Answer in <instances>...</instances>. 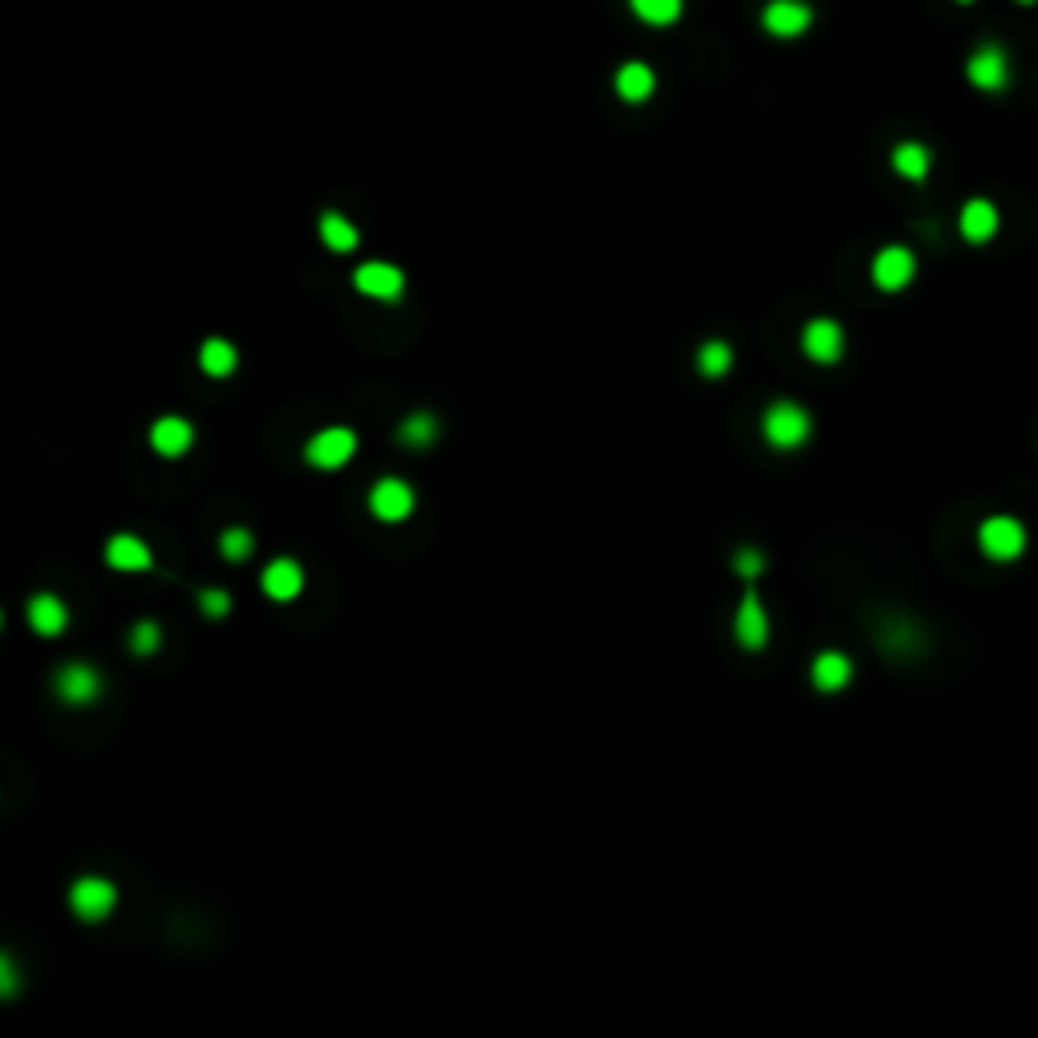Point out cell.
<instances>
[{"label": "cell", "mask_w": 1038, "mask_h": 1038, "mask_svg": "<svg viewBox=\"0 0 1038 1038\" xmlns=\"http://www.w3.org/2000/svg\"><path fill=\"white\" fill-rule=\"evenodd\" d=\"M53 690H58L65 702H73V706H82V702H94L102 690V678L94 673L90 666H82V661H73V666H61L58 678H53Z\"/></svg>", "instance_id": "7c38bea8"}, {"label": "cell", "mask_w": 1038, "mask_h": 1038, "mask_svg": "<svg viewBox=\"0 0 1038 1038\" xmlns=\"http://www.w3.org/2000/svg\"><path fill=\"white\" fill-rule=\"evenodd\" d=\"M158 641H163V633H158L155 621H139V625L130 629V649L139 657H151L158 649Z\"/></svg>", "instance_id": "484cf974"}, {"label": "cell", "mask_w": 1038, "mask_h": 1038, "mask_svg": "<svg viewBox=\"0 0 1038 1038\" xmlns=\"http://www.w3.org/2000/svg\"><path fill=\"white\" fill-rule=\"evenodd\" d=\"M735 637H739L742 649H763L771 637L767 609H763V600L754 597L751 588H747V597H742L739 605V617H735Z\"/></svg>", "instance_id": "8fae6325"}, {"label": "cell", "mask_w": 1038, "mask_h": 1038, "mask_svg": "<svg viewBox=\"0 0 1038 1038\" xmlns=\"http://www.w3.org/2000/svg\"><path fill=\"white\" fill-rule=\"evenodd\" d=\"M763 434L779 451H796L811 439V414L796 402H771L763 414Z\"/></svg>", "instance_id": "6da1fadb"}, {"label": "cell", "mask_w": 1038, "mask_h": 1038, "mask_svg": "<svg viewBox=\"0 0 1038 1038\" xmlns=\"http://www.w3.org/2000/svg\"><path fill=\"white\" fill-rule=\"evenodd\" d=\"M219 552L228 556V560H243V556L252 552V536H248L243 527H231V532L219 536Z\"/></svg>", "instance_id": "4316f807"}, {"label": "cell", "mask_w": 1038, "mask_h": 1038, "mask_svg": "<svg viewBox=\"0 0 1038 1038\" xmlns=\"http://www.w3.org/2000/svg\"><path fill=\"white\" fill-rule=\"evenodd\" d=\"M200 366L203 373H212V378H228V373L236 370V349H231L228 342L212 337V342H203L200 349Z\"/></svg>", "instance_id": "7402d4cb"}, {"label": "cell", "mask_w": 1038, "mask_h": 1038, "mask_svg": "<svg viewBox=\"0 0 1038 1038\" xmlns=\"http://www.w3.org/2000/svg\"><path fill=\"white\" fill-rule=\"evenodd\" d=\"M893 167L900 179H909V183H921L924 175H929V151H924L921 143H900L893 151Z\"/></svg>", "instance_id": "ffe728a7"}, {"label": "cell", "mask_w": 1038, "mask_h": 1038, "mask_svg": "<svg viewBox=\"0 0 1038 1038\" xmlns=\"http://www.w3.org/2000/svg\"><path fill=\"white\" fill-rule=\"evenodd\" d=\"M654 86H657V77L645 61H629V65L617 70V94L625 102H645L654 94Z\"/></svg>", "instance_id": "d6986e66"}, {"label": "cell", "mask_w": 1038, "mask_h": 1038, "mask_svg": "<svg viewBox=\"0 0 1038 1038\" xmlns=\"http://www.w3.org/2000/svg\"><path fill=\"white\" fill-rule=\"evenodd\" d=\"M912 276H917V256H912L909 248H900V243H893V248L876 252V260H872V281H876L884 293L905 288Z\"/></svg>", "instance_id": "52a82bcc"}, {"label": "cell", "mask_w": 1038, "mask_h": 1038, "mask_svg": "<svg viewBox=\"0 0 1038 1038\" xmlns=\"http://www.w3.org/2000/svg\"><path fill=\"white\" fill-rule=\"evenodd\" d=\"M962 4H969V0H962Z\"/></svg>", "instance_id": "1f68e13d"}, {"label": "cell", "mask_w": 1038, "mask_h": 1038, "mask_svg": "<svg viewBox=\"0 0 1038 1038\" xmlns=\"http://www.w3.org/2000/svg\"><path fill=\"white\" fill-rule=\"evenodd\" d=\"M966 77L969 86L986 90V94H998V90L1010 86V61L998 45H981L974 49V58L966 61Z\"/></svg>", "instance_id": "5b68a950"}, {"label": "cell", "mask_w": 1038, "mask_h": 1038, "mask_svg": "<svg viewBox=\"0 0 1038 1038\" xmlns=\"http://www.w3.org/2000/svg\"><path fill=\"white\" fill-rule=\"evenodd\" d=\"M16 986H21V978H16V966L0 953V998H13Z\"/></svg>", "instance_id": "f1b7e54d"}, {"label": "cell", "mask_w": 1038, "mask_h": 1038, "mask_svg": "<svg viewBox=\"0 0 1038 1038\" xmlns=\"http://www.w3.org/2000/svg\"><path fill=\"white\" fill-rule=\"evenodd\" d=\"M735 569H739L742 576L751 581V576H759V569H763V556L754 552V548H742V552L735 556Z\"/></svg>", "instance_id": "f546056e"}, {"label": "cell", "mask_w": 1038, "mask_h": 1038, "mask_svg": "<svg viewBox=\"0 0 1038 1038\" xmlns=\"http://www.w3.org/2000/svg\"><path fill=\"white\" fill-rule=\"evenodd\" d=\"M321 240L333 248V252H354L357 248V228L345 219V215L337 212H325L321 215Z\"/></svg>", "instance_id": "44dd1931"}, {"label": "cell", "mask_w": 1038, "mask_h": 1038, "mask_svg": "<svg viewBox=\"0 0 1038 1038\" xmlns=\"http://www.w3.org/2000/svg\"><path fill=\"white\" fill-rule=\"evenodd\" d=\"M354 455H357V434H354V430H342V427L321 430V434H313V439H309V446H305V458H309L313 467H321V470L345 467V463H349Z\"/></svg>", "instance_id": "277c9868"}, {"label": "cell", "mask_w": 1038, "mask_h": 1038, "mask_svg": "<svg viewBox=\"0 0 1038 1038\" xmlns=\"http://www.w3.org/2000/svg\"><path fill=\"white\" fill-rule=\"evenodd\" d=\"M29 625L37 629L41 637H58L61 629L70 625V612H65V605H61L58 597L41 593V597L29 600Z\"/></svg>", "instance_id": "ac0fdd59"}, {"label": "cell", "mask_w": 1038, "mask_h": 1038, "mask_svg": "<svg viewBox=\"0 0 1038 1038\" xmlns=\"http://www.w3.org/2000/svg\"><path fill=\"white\" fill-rule=\"evenodd\" d=\"M191 442H195V430H191V422L187 418H175V414H167V418H158L155 427H151V446H155L163 458H179L191 451Z\"/></svg>", "instance_id": "4fadbf2b"}, {"label": "cell", "mask_w": 1038, "mask_h": 1038, "mask_svg": "<svg viewBox=\"0 0 1038 1038\" xmlns=\"http://www.w3.org/2000/svg\"><path fill=\"white\" fill-rule=\"evenodd\" d=\"M434 434H439V422H434L430 414H414V418H406L398 430V439L410 442V446H430Z\"/></svg>", "instance_id": "d4e9b609"}, {"label": "cell", "mask_w": 1038, "mask_h": 1038, "mask_svg": "<svg viewBox=\"0 0 1038 1038\" xmlns=\"http://www.w3.org/2000/svg\"><path fill=\"white\" fill-rule=\"evenodd\" d=\"M370 508H373V515H378V520H385V524H398V520H406V515L414 512L410 484H402V479H382V484H373Z\"/></svg>", "instance_id": "9c48e42d"}, {"label": "cell", "mask_w": 1038, "mask_h": 1038, "mask_svg": "<svg viewBox=\"0 0 1038 1038\" xmlns=\"http://www.w3.org/2000/svg\"><path fill=\"white\" fill-rule=\"evenodd\" d=\"M852 682V661L839 654V649H824V654L811 661V685L824 690V694H836L844 685Z\"/></svg>", "instance_id": "5bb4252c"}, {"label": "cell", "mask_w": 1038, "mask_h": 1038, "mask_svg": "<svg viewBox=\"0 0 1038 1038\" xmlns=\"http://www.w3.org/2000/svg\"><path fill=\"white\" fill-rule=\"evenodd\" d=\"M633 4V13L645 21V25H673L678 16H682V0H629Z\"/></svg>", "instance_id": "603a6c76"}, {"label": "cell", "mask_w": 1038, "mask_h": 1038, "mask_svg": "<svg viewBox=\"0 0 1038 1038\" xmlns=\"http://www.w3.org/2000/svg\"><path fill=\"white\" fill-rule=\"evenodd\" d=\"M763 29L771 37H799L811 29V9L803 0H771L763 9Z\"/></svg>", "instance_id": "ba28073f"}, {"label": "cell", "mask_w": 1038, "mask_h": 1038, "mask_svg": "<svg viewBox=\"0 0 1038 1038\" xmlns=\"http://www.w3.org/2000/svg\"><path fill=\"white\" fill-rule=\"evenodd\" d=\"M118 905V888L106 876H82V881L70 888V909L82 917V921H102L110 917V909Z\"/></svg>", "instance_id": "3957f363"}, {"label": "cell", "mask_w": 1038, "mask_h": 1038, "mask_svg": "<svg viewBox=\"0 0 1038 1038\" xmlns=\"http://www.w3.org/2000/svg\"><path fill=\"white\" fill-rule=\"evenodd\" d=\"M200 605H203V612H207L212 621H219V617H228L231 597H228V593H219V588H207V593H200Z\"/></svg>", "instance_id": "83f0119b"}, {"label": "cell", "mask_w": 1038, "mask_h": 1038, "mask_svg": "<svg viewBox=\"0 0 1038 1038\" xmlns=\"http://www.w3.org/2000/svg\"><path fill=\"white\" fill-rule=\"evenodd\" d=\"M730 345L726 342H706L702 349H697V370L706 373V378H723L726 370H730Z\"/></svg>", "instance_id": "cb8c5ba5"}, {"label": "cell", "mask_w": 1038, "mask_h": 1038, "mask_svg": "<svg viewBox=\"0 0 1038 1038\" xmlns=\"http://www.w3.org/2000/svg\"><path fill=\"white\" fill-rule=\"evenodd\" d=\"M260 584H264V593L272 600H293L300 593V584H305V572L293 560H272L264 576H260Z\"/></svg>", "instance_id": "2e32d148"}, {"label": "cell", "mask_w": 1038, "mask_h": 1038, "mask_svg": "<svg viewBox=\"0 0 1038 1038\" xmlns=\"http://www.w3.org/2000/svg\"><path fill=\"white\" fill-rule=\"evenodd\" d=\"M354 285L361 297L398 300L402 288H406V276H402V269L385 264V260H370V264H361V269L354 272Z\"/></svg>", "instance_id": "8992f818"}, {"label": "cell", "mask_w": 1038, "mask_h": 1038, "mask_svg": "<svg viewBox=\"0 0 1038 1038\" xmlns=\"http://www.w3.org/2000/svg\"><path fill=\"white\" fill-rule=\"evenodd\" d=\"M998 231V207L990 200H969L962 207V236L969 243H986Z\"/></svg>", "instance_id": "e0dca14e"}, {"label": "cell", "mask_w": 1038, "mask_h": 1038, "mask_svg": "<svg viewBox=\"0 0 1038 1038\" xmlns=\"http://www.w3.org/2000/svg\"><path fill=\"white\" fill-rule=\"evenodd\" d=\"M106 564L118 572H143L151 569V548L139 536H115L106 544Z\"/></svg>", "instance_id": "9a60e30c"}, {"label": "cell", "mask_w": 1038, "mask_h": 1038, "mask_svg": "<svg viewBox=\"0 0 1038 1038\" xmlns=\"http://www.w3.org/2000/svg\"><path fill=\"white\" fill-rule=\"evenodd\" d=\"M803 354H808L811 361H820V366L839 361V354H844V329H839L836 321H827V317H815V321L803 329Z\"/></svg>", "instance_id": "30bf717a"}, {"label": "cell", "mask_w": 1038, "mask_h": 1038, "mask_svg": "<svg viewBox=\"0 0 1038 1038\" xmlns=\"http://www.w3.org/2000/svg\"><path fill=\"white\" fill-rule=\"evenodd\" d=\"M1018 4H1035V0H1018Z\"/></svg>", "instance_id": "4dcf8cb0"}, {"label": "cell", "mask_w": 1038, "mask_h": 1038, "mask_svg": "<svg viewBox=\"0 0 1038 1038\" xmlns=\"http://www.w3.org/2000/svg\"><path fill=\"white\" fill-rule=\"evenodd\" d=\"M978 544L990 560H1018L1026 548V527L1014 515H990L978 532Z\"/></svg>", "instance_id": "7a4b0ae2"}]
</instances>
